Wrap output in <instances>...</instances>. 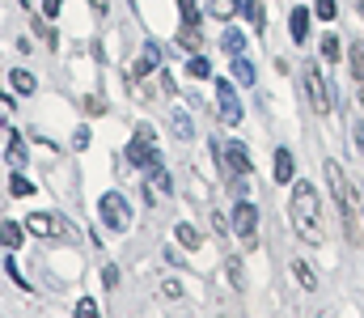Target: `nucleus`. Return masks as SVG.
<instances>
[{
	"mask_svg": "<svg viewBox=\"0 0 364 318\" xmlns=\"http://www.w3.org/2000/svg\"><path fill=\"white\" fill-rule=\"evenodd\" d=\"M288 216H292V229L305 238V242H322V216H318V191L309 183H296L292 187V204H288Z\"/></svg>",
	"mask_w": 364,
	"mask_h": 318,
	"instance_id": "f257e3e1",
	"label": "nucleus"
},
{
	"mask_svg": "<svg viewBox=\"0 0 364 318\" xmlns=\"http://www.w3.org/2000/svg\"><path fill=\"white\" fill-rule=\"evenodd\" d=\"M26 233H34V238H73V225L60 212H30Z\"/></svg>",
	"mask_w": 364,
	"mask_h": 318,
	"instance_id": "f03ea898",
	"label": "nucleus"
},
{
	"mask_svg": "<svg viewBox=\"0 0 364 318\" xmlns=\"http://www.w3.org/2000/svg\"><path fill=\"white\" fill-rule=\"evenodd\" d=\"M127 161L140 166V170H153V166H157V149H153V127H149V123L136 127V136H132V144H127Z\"/></svg>",
	"mask_w": 364,
	"mask_h": 318,
	"instance_id": "7ed1b4c3",
	"label": "nucleus"
},
{
	"mask_svg": "<svg viewBox=\"0 0 364 318\" xmlns=\"http://www.w3.org/2000/svg\"><path fill=\"white\" fill-rule=\"evenodd\" d=\"M97 216H102V225H110V229H127V225H132V204H127L119 191H106V196L97 200Z\"/></svg>",
	"mask_w": 364,
	"mask_h": 318,
	"instance_id": "20e7f679",
	"label": "nucleus"
},
{
	"mask_svg": "<svg viewBox=\"0 0 364 318\" xmlns=\"http://www.w3.org/2000/svg\"><path fill=\"white\" fill-rule=\"evenodd\" d=\"M233 233H237L246 246H255V233H259V208H255L250 200H237V208H233Z\"/></svg>",
	"mask_w": 364,
	"mask_h": 318,
	"instance_id": "39448f33",
	"label": "nucleus"
},
{
	"mask_svg": "<svg viewBox=\"0 0 364 318\" xmlns=\"http://www.w3.org/2000/svg\"><path fill=\"white\" fill-rule=\"evenodd\" d=\"M216 106H220V119H225V123H242V102H237L233 77H229V81H216Z\"/></svg>",
	"mask_w": 364,
	"mask_h": 318,
	"instance_id": "423d86ee",
	"label": "nucleus"
},
{
	"mask_svg": "<svg viewBox=\"0 0 364 318\" xmlns=\"http://www.w3.org/2000/svg\"><path fill=\"white\" fill-rule=\"evenodd\" d=\"M326 183H331V191H335V204L343 208V216H348V208H352V183L343 179V166L339 161H326Z\"/></svg>",
	"mask_w": 364,
	"mask_h": 318,
	"instance_id": "0eeeda50",
	"label": "nucleus"
},
{
	"mask_svg": "<svg viewBox=\"0 0 364 318\" xmlns=\"http://www.w3.org/2000/svg\"><path fill=\"white\" fill-rule=\"evenodd\" d=\"M220 157H225V166H229V174H233V179H246V174H250V153H246V144H242V140L220 144Z\"/></svg>",
	"mask_w": 364,
	"mask_h": 318,
	"instance_id": "6e6552de",
	"label": "nucleus"
},
{
	"mask_svg": "<svg viewBox=\"0 0 364 318\" xmlns=\"http://www.w3.org/2000/svg\"><path fill=\"white\" fill-rule=\"evenodd\" d=\"M305 94L314 98V110H318V115H326V110H331V102H326V81H322V73H318L314 64L305 68Z\"/></svg>",
	"mask_w": 364,
	"mask_h": 318,
	"instance_id": "1a4fd4ad",
	"label": "nucleus"
},
{
	"mask_svg": "<svg viewBox=\"0 0 364 318\" xmlns=\"http://www.w3.org/2000/svg\"><path fill=\"white\" fill-rule=\"evenodd\" d=\"M292 170H296L292 153H288V149H275V157H272V174H275V183H279V187H284V183H292Z\"/></svg>",
	"mask_w": 364,
	"mask_h": 318,
	"instance_id": "9d476101",
	"label": "nucleus"
},
{
	"mask_svg": "<svg viewBox=\"0 0 364 318\" xmlns=\"http://www.w3.org/2000/svg\"><path fill=\"white\" fill-rule=\"evenodd\" d=\"M288 34H292V43H305V38H309V9H305V4L292 9V17H288Z\"/></svg>",
	"mask_w": 364,
	"mask_h": 318,
	"instance_id": "9b49d317",
	"label": "nucleus"
},
{
	"mask_svg": "<svg viewBox=\"0 0 364 318\" xmlns=\"http://www.w3.org/2000/svg\"><path fill=\"white\" fill-rule=\"evenodd\" d=\"M157 60H161L157 43H144V51H140V55H136V64H132V77H149V73L157 68Z\"/></svg>",
	"mask_w": 364,
	"mask_h": 318,
	"instance_id": "f8f14e48",
	"label": "nucleus"
},
{
	"mask_svg": "<svg viewBox=\"0 0 364 318\" xmlns=\"http://www.w3.org/2000/svg\"><path fill=\"white\" fill-rule=\"evenodd\" d=\"M178 47H186V51H199V47H203L199 21H182V30H178Z\"/></svg>",
	"mask_w": 364,
	"mask_h": 318,
	"instance_id": "ddd939ff",
	"label": "nucleus"
},
{
	"mask_svg": "<svg viewBox=\"0 0 364 318\" xmlns=\"http://www.w3.org/2000/svg\"><path fill=\"white\" fill-rule=\"evenodd\" d=\"M233 81L246 90V85H255V64L246 60V55H233Z\"/></svg>",
	"mask_w": 364,
	"mask_h": 318,
	"instance_id": "4468645a",
	"label": "nucleus"
},
{
	"mask_svg": "<svg viewBox=\"0 0 364 318\" xmlns=\"http://www.w3.org/2000/svg\"><path fill=\"white\" fill-rule=\"evenodd\" d=\"M292 276H296V285H301V289H309V293L318 289V276H314V267H309L305 259H296V263H292Z\"/></svg>",
	"mask_w": 364,
	"mask_h": 318,
	"instance_id": "2eb2a0df",
	"label": "nucleus"
},
{
	"mask_svg": "<svg viewBox=\"0 0 364 318\" xmlns=\"http://www.w3.org/2000/svg\"><path fill=\"white\" fill-rule=\"evenodd\" d=\"M21 233H26V225H13V221H4V225H0V246L17 250V246H21Z\"/></svg>",
	"mask_w": 364,
	"mask_h": 318,
	"instance_id": "dca6fc26",
	"label": "nucleus"
},
{
	"mask_svg": "<svg viewBox=\"0 0 364 318\" xmlns=\"http://www.w3.org/2000/svg\"><path fill=\"white\" fill-rule=\"evenodd\" d=\"M348 60H352V77L364 85V43H352L348 47Z\"/></svg>",
	"mask_w": 364,
	"mask_h": 318,
	"instance_id": "f3484780",
	"label": "nucleus"
},
{
	"mask_svg": "<svg viewBox=\"0 0 364 318\" xmlns=\"http://www.w3.org/2000/svg\"><path fill=\"white\" fill-rule=\"evenodd\" d=\"M220 47H225L229 55H242V47H246V38H242V30H233V26H229V30H225V38H220Z\"/></svg>",
	"mask_w": 364,
	"mask_h": 318,
	"instance_id": "a211bd4d",
	"label": "nucleus"
},
{
	"mask_svg": "<svg viewBox=\"0 0 364 318\" xmlns=\"http://www.w3.org/2000/svg\"><path fill=\"white\" fill-rule=\"evenodd\" d=\"M9 81H13V90H17V94H34V77H30L26 68H13V73H9Z\"/></svg>",
	"mask_w": 364,
	"mask_h": 318,
	"instance_id": "6ab92c4d",
	"label": "nucleus"
},
{
	"mask_svg": "<svg viewBox=\"0 0 364 318\" xmlns=\"http://www.w3.org/2000/svg\"><path fill=\"white\" fill-rule=\"evenodd\" d=\"M212 13L220 21H233V13H242V0H212Z\"/></svg>",
	"mask_w": 364,
	"mask_h": 318,
	"instance_id": "aec40b11",
	"label": "nucleus"
},
{
	"mask_svg": "<svg viewBox=\"0 0 364 318\" xmlns=\"http://www.w3.org/2000/svg\"><path fill=\"white\" fill-rule=\"evenodd\" d=\"M9 161H13V170L26 166V144H21V136H9Z\"/></svg>",
	"mask_w": 364,
	"mask_h": 318,
	"instance_id": "412c9836",
	"label": "nucleus"
},
{
	"mask_svg": "<svg viewBox=\"0 0 364 318\" xmlns=\"http://www.w3.org/2000/svg\"><path fill=\"white\" fill-rule=\"evenodd\" d=\"M9 191H13L17 200H26V196H34V183H30L26 174H13V179H9Z\"/></svg>",
	"mask_w": 364,
	"mask_h": 318,
	"instance_id": "4be33fe9",
	"label": "nucleus"
},
{
	"mask_svg": "<svg viewBox=\"0 0 364 318\" xmlns=\"http://www.w3.org/2000/svg\"><path fill=\"white\" fill-rule=\"evenodd\" d=\"M174 238H178L186 250H199V233H195V225H178V229H174Z\"/></svg>",
	"mask_w": 364,
	"mask_h": 318,
	"instance_id": "5701e85b",
	"label": "nucleus"
},
{
	"mask_svg": "<svg viewBox=\"0 0 364 318\" xmlns=\"http://www.w3.org/2000/svg\"><path fill=\"white\" fill-rule=\"evenodd\" d=\"M322 55H326L331 64L343 55V43H339V34H326V38H322Z\"/></svg>",
	"mask_w": 364,
	"mask_h": 318,
	"instance_id": "b1692460",
	"label": "nucleus"
},
{
	"mask_svg": "<svg viewBox=\"0 0 364 318\" xmlns=\"http://www.w3.org/2000/svg\"><path fill=\"white\" fill-rule=\"evenodd\" d=\"M186 73H191V77H195V81H208V77H212V64H208V60H203V55H195V60H191V64H186Z\"/></svg>",
	"mask_w": 364,
	"mask_h": 318,
	"instance_id": "393cba45",
	"label": "nucleus"
},
{
	"mask_svg": "<svg viewBox=\"0 0 364 318\" xmlns=\"http://www.w3.org/2000/svg\"><path fill=\"white\" fill-rule=\"evenodd\" d=\"M314 17L335 21V17H339V4H335V0H314Z\"/></svg>",
	"mask_w": 364,
	"mask_h": 318,
	"instance_id": "a878e982",
	"label": "nucleus"
},
{
	"mask_svg": "<svg viewBox=\"0 0 364 318\" xmlns=\"http://www.w3.org/2000/svg\"><path fill=\"white\" fill-rule=\"evenodd\" d=\"M242 9H246L250 26H255V30H263V9H259V0H242Z\"/></svg>",
	"mask_w": 364,
	"mask_h": 318,
	"instance_id": "bb28decb",
	"label": "nucleus"
},
{
	"mask_svg": "<svg viewBox=\"0 0 364 318\" xmlns=\"http://www.w3.org/2000/svg\"><path fill=\"white\" fill-rule=\"evenodd\" d=\"M225 276L233 280L229 289H242V285H246V276H242V267H237V259H229V263H225Z\"/></svg>",
	"mask_w": 364,
	"mask_h": 318,
	"instance_id": "cd10ccee",
	"label": "nucleus"
},
{
	"mask_svg": "<svg viewBox=\"0 0 364 318\" xmlns=\"http://www.w3.org/2000/svg\"><path fill=\"white\" fill-rule=\"evenodd\" d=\"M178 13H182V21H199V4L195 0H178Z\"/></svg>",
	"mask_w": 364,
	"mask_h": 318,
	"instance_id": "c85d7f7f",
	"label": "nucleus"
},
{
	"mask_svg": "<svg viewBox=\"0 0 364 318\" xmlns=\"http://www.w3.org/2000/svg\"><path fill=\"white\" fill-rule=\"evenodd\" d=\"M153 183H157V191H170V174H166V166H161V161L153 166Z\"/></svg>",
	"mask_w": 364,
	"mask_h": 318,
	"instance_id": "c756f323",
	"label": "nucleus"
},
{
	"mask_svg": "<svg viewBox=\"0 0 364 318\" xmlns=\"http://www.w3.org/2000/svg\"><path fill=\"white\" fill-rule=\"evenodd\" d=\"M174 132H178L182 140L191 136V123H186V115H182V110H174Z\"/></svg>",
	"mask_w": 364,
	"mask_h": 318,
	"instance_id": "7c9ffc66",
	"label": "nucleus"
},
{
	"mask_svg": "<svg viewBox=\"0 0 364 318\" xmlns=\"http://www.w3.org/2000/svg\"><path fill=\"white\" fill-rule=\"evenodd\" d=\"M114 280H119V267H102V285L114 289Z\"/></svg>",
	"mask_w": 364,
	"mask_h": 318,
	"instance_id": "2f4dec72",
	"label": "nucleus"
},
{
	"mask_svg": "<svg viewBox=\"0 0 364 318\" xmlns=\"http://www.w3.org/2000/svg\"><path fill=\"white\" fill-rule=\"evenodd\" d=\"M73 144H77V149H85V144H90V127H77V136H73Z\"/></svg>",
	"mask_w": 364,
	"mask_h": 318,
	"instance_id": "473e14b6",
	"label": "nucleus"
},
{
	"mask_svg": "<svg viewBox=\"0 0 364 318\" xmlns=\"http://www.w3.org/2000/svg\"><path fill=\"white\" fill-rule=\"evenodd\" d=\"M43 13H47V17H55V13H60V0H43Z\"/></svg>",
	"mask_w": 364,
	"mask_h": 318,
	"instance_id": "72a5a7b5",
	"label": "nucleus"
},
{
	"mask_svg": "<svg viewBox=\"0 0 364 318\" xmlns=\"http://www.w3.org/2000/svg\"><path fill=\"white\" fill-rule=\"evenodd\" d=\"M356 144H360V149H364V123H360V127H356Z\"/></svg>",
	"mask_w": 364,
	"mask_h": 318,
	"instance_id": "f704fd0d",
	"label": "nucleus"
},
{
	"mask_svg": "<svg viewBox=\"0 0 364 318\" xmlns=\"http://www.w3.org/2000/svg\"><path fill=\"white\" fill-rule=\"evenodd\" d=\"M360 106H364V85H360Z\"/></svg>",
	"mask_w": 364,
	"mask_h": 318,
	"instance_id": "c9c22d12",
	"label": "nucleus"
}]
</instances>
